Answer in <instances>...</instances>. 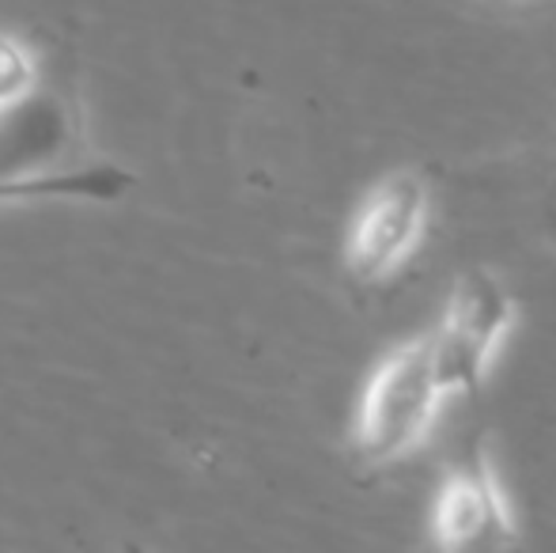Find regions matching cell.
<instances>
[{"mask_svg":"<svg viewBox=\"0 0 556 553\" xmlns=\"http://www.w3.org/2000/svg\"><path fill=\"white\" fill-rule=\"evenodd\" d=\"M446 399L435 368L432 334L390 349L371 372L356 410V458L371 470L405 458L428 436L440 402Z\"/></svg>","mask_w":556,"mask_h":553,"instance_id":"obj_1","label":"cell"},{"mask_svg":"<svg viewBox=\"0 0 556 553\" xmlns=\"http://www.w3.org/2000/svg\"><path fill=\"white\" fill-rule=\"evenodd\" d=\"M432 193L420 171H390L367 190L344 239V269L356 285H387L420 247Z\"/></svg>","mask_w":556,"mask_h":553,"instance_id":"obj_2","label":"cell"},{"mask_svg":"<svg viewBox=\"0 0 556 553\" xmlns=\"http://www.w3.org/2000/svg\"><path fill=\"white\" fill-rule=\"evenodd\" d=\"M137 186V175L122 163H84L61 167L35 178H8L0 183V209L4 205H42V201H84V205H111Z\"/></svg>","mask_w":556,"mask_h":553,"instance_id":"obj_6","label":"cell"},{"mask_svg":"<svg viewBox=\"0 0 556 553\" xmlns=\"http://www.w3.org/2000/svg\"><path fill=\"white\" fill-rule=\"evenodd\" d=\"M432 535L435 546L451 553L507 550L519 542L484 443H473L446 470L432 504Z\"/></svg>","mask_w":556,"mask_h":553,"instance_id":"obj_4","label":"cell"},{"mask_svg":"<svg viewBox=\"0 0 556 553\" xmlns=\"http://www.w3.org/2000/svg\"><path fill=\"white\" fill-rule=\"evenodd\" d=\"M511 323L515 300L496 274L466 269V274L454 277L443 323L432 334L435 368H440L446 399L451 394H473L489 379V364L504 334L511 330Z\"/></svg>","mask_w":556,"mask_h":553,"instance_id":"obj_3","label":"cell"},{"mask_svg":"<svg viewBox=\"0 0 556 553\" xmlns=\"http://www.w3.org/2000/svg\"><path fill=\"white\" fill-rule=\"evenodd\" d=\"M489 4H515V0H489Z\"/></svg>","mask_w":556,"mask_h":553,"instance_id":"obj_9","label":"cell"},{"mask_svg":"<svg viewBox=\"0 0 556 553\" xmlns=\"http://www.w3.org/2000/svg\"><path fill=\"white\" fill-rule=\"evenodd\" d=\"M542 221H545V231L556 239V183H553V190H549V198H545V213H542Z\"/></svg>","mask_w":556,"mask_h":553,"instance_id":"obj_8","label":"cell"},{"mask_svg":"<svg viewBox=\"0 0 556 553\" xmlns=\"http://www.w3.org/2000/svg\"><path fill=\"white\" fill-rule=\"evenodd\" d=\"M30 88H38L35 53L27 50V42H20L15 35L0 30V106L15 103V99L27 96Z\"/></svg>","mask_w":556,"mask_h":553,"instance_id":"obj_7","label":"cell"},{"mask_svg":"<svg viewBox=\"0 0 556 553\" xmlns=\"http://www.w3.org/2000/svg\"><path fill=\"white\" fill-rule=\"evenodd\" d=\"M73 140V106L58 91L30 88L15 103L0 106V183L61 171Z\"/></svg>","mask_w":556,"mask_h":553,"instance_id":"obj_5","label":"cell"}]
</instances>
